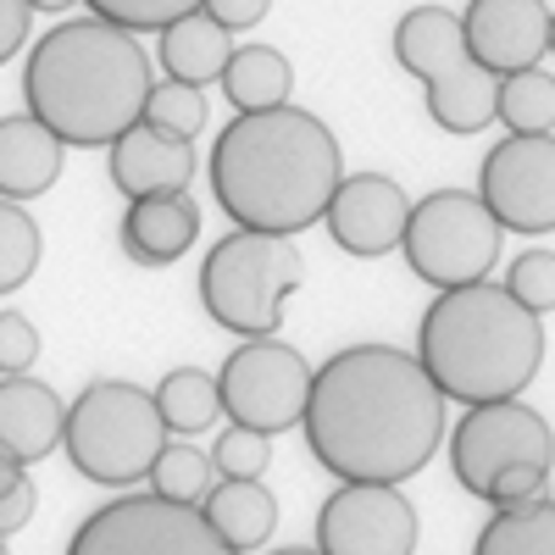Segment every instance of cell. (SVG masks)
Instances as JSON below:
<instances>
[{"label": "cell", "mask_w": 555, "mask_h": 555, "mask_svg": "<svg viewBox=\"0 0 555 555\" xmlns=\"http://www.w3.org/2000/svg\"><path fill=\"white\" fill-rule=\"evenodd\" d=\"M300 428L339 483H405L444 444V389L416 350L345 345L317 366Z\"/></svg>", "instance_id": "1"}, {"label": "cell", "mask_w": 555, "mask_h": 555, "mask_svg": "<svg viewBox=\"0 0 555 555\" xmlns=\"http://www.w3.org/2000/svg\"><path fill=\"white\" fill-rule=\"evenodd\" d=\"M211 195L234 228L300 240L345 183V145L306 106L240 112L211 145Z\"/></svg>", "instance_id": "2"}, {"label": "cell", "mask_w": 555, "mask_h": 555, "mask_svg": "<svg viewBox=\"0 0 555 555\" xmlns=\"http://www.w3.org/2000/svg\"><path fill=\"white\" fill-rule=\"evenodd\" d=\"M151 89L145 44L95 12L56 23L23 67V106L78 151H112L133 122H145Z\"/></svg>", "instance_id": "3"}, {"label": "cell", "mask_w": 555, "mask_h": 555, "mask_svg": "<svg viewBox=\"0 0 555 555\" xmlns=\"http://www.w3.org/2000/svg\"><path fill=\"white\" fill-rule=\"evenodd\" d=\"M416 361L428 366L444 400H517L544 366V317L489 278L439 289L416 322Z\"/></svg>", "instance_id": "4"}, {"label": "cell", "mask_w": 555, "mask_h": 555, "mask_svg": "<svg viewBox=\"0 0 555 555\" xmlns=\"http://www.w3.org/2000/svg\"><path fill=\"white\" fill-rule=\"evenodd\" d=\"M300 278H306V256L289 234L234 228L201 261V306L217 328L240 339H267L278 334L284 300L300 289Z\"/></svg>", "instance_id": "5"}, {"label": "cell", "mask_w": 555, "mask_h": 555, "mask_svg": "<svg viewBox=\"0 0 555 555\" xmlns=\"http://www.w3.org/2000/svg\"><path fill=\"white\" fill-rule=\"evenodd\" d=\"M62 444L78 478L101 489H128L139 478H151L156 455L167 444V423L151 389H139L128 378H95L67 405Z\"/></svg>", "instance_id": "6"}, {"label": "cell", "mask_w": 555, "mask_h": 555, "mask_svg": "<svg viewBox=\"0 0 555 555\" xmlns=\"http://www.w3.org/2000/svg\"><path fill=\"white\" fill-rule=\"evenodd\" d=\"M395 62L423 83L428 117L444 133H483L494 122L500 78L473 56L467 28L450 7H416L395 23Z\"/></svg>", "instance_id": "7"}, {"label": "cell", "mask_w": 555, "mask_h": 555, "mask_svg": "<svg viewBox=\"0 0 555 555\" xmlns=\"http://www.w3.org/2000/svg\"><path fill=\"white\" fill-rule=\"evenodd\" d=\"M500 240L505 228L494 222L478 190H434L411 206L400 250L423 284L461 289V284H483L500 267Z\"/></svg>", "instance_id": "8"}, {"label": "cell", "mask_w": 555, "mask_h": 555, "mask_svg": "<svg viewBox=\"0 0 555 555\" xmlns=\"http://www.w3.org/2000/svg\"><path fill=\"white\" fill-rule=\"evenodd\" d=\"M67 555H240L201 505L167 494H117L89 512L67 539Z\"/></svg>", "instance_id": "9"}, {"label": "cell", "mask_w": 555, "mask_h": 555, "mask_svg": "<svg viewBox=\"0 0 555 555\" xmlns=\"http://www.w3.org/2000/svg\"><path fill=\"white\" fill-rule=\"evenodd\" d=\"M311 366L295 345L284 339H245L234 356L222 361L217 389H222V411L234 416L240 428L256 434H289L306 423V400H311Z\"/></svg>", "instance_id": "10"}, {"label": "cell", "mask_w": 555, "mask_h": 555, "mask_svg": "<svg viewBox=\"0 0 555 555\" xmlns=\"http://www.w3.org/2000/svg\"><path fill=\"white\" fill-rule=\"evenodd\" d=\"M550 461H555V434L544 423V411H533L528 400L467 405L450 434V473L478 500L505 467H550Z\"/></svg>", "instance_id": "11"}, {"label": "cell", "mask_w": 555, "mask_h": 555, "mask_svg": "<svg viewBox=\"0 0 555 555\" xmlns=\"http://www.w3.org/2000/svg\"><path fill=\"white\" fill-rule=\"evenodd\" d=\"M478 195L512 234L555 228V133H505L478 167Z\"/></svg>", "instance_id": "12"}, {"label": "cell", "mask_w": 555, "mask_h": 555, "mask_svg": "<svg viewBox=\"0 0 555 555\" xmlns=\"http://www.w3.org/2000/svg\"><path fill=\"white\" fill-rule=\"evenodd\" d=\"M322 555H411L416 505L395 483H339L317 512Z\"/></svg>", "instance_id": "13"}, {"label": "cell", "mask_w": 555, "mask_h": 555, "mask_svg": "<svg viewBox=\"0 0 555 555\" xmlns=\"http://www.w3.org/2000/svg\"><path fill=\"white\" fill-rule=\"evenodd\" d=\"M411 195L389 172H345V183L334 190L328 211H322V228H328V240L345 250V256H389L400 250L405 240V222H411Z\"/></svg>", "instance_id": "14"}, {"label": "cell", "mask_w": 555, "mask_h": 555, "mask_svg": "<svg viewBox=\"0 0 555 555\" xmlns=\"http://www.w3.org/2000/svg\"><path fill=\"white\" fill-rule=\"evenodd\" d=\"M461 28H467L473 56L494 78L539 67V56L550 51V7L544 0H467Z\"/></svg>", "instance_id": "15"}, {"label": "cell", "mask_w": 555, "mask_h": 555, "mask_svg": "<svg viewBox=\"0 0 555 555\" xmlns=\"http://www.w3.org/2000/svg\"><path fill=\"white\" fill-rule=\"evenodd\" d=\"M195 178V139H172L151 122H133L112 145V190L128 201L178 195Z\"/></svg>", "instance_id": "16"}, {"label": "cell", "mask_w": 555, "mask_h": 555, "mask_svg": "<svg viewBox=\"0 0 555 555\" xmlns=\"http://www.w3.org/2000/svg\"><path fill=\"white\" fill-rule=\"evenodd\" d=\"M195 240H201V201L190 190L128 201L117 228V245L133 267H172L178 256H190Z\"/></svg>", "instance_id": "17"}, {"label": "cell", "mask_w": 555, "mask_h": 555, "mask_svg": "<svg viewBox=\"0 0 555 555\" xmlns=\"http://www.w3.org/2000/svg\"><path fill=\"white\" fill-rule=\"evenodd\" d=\"M62 434H67V405L51 384L28 373L0 378V455L34 467L51 450H62Z\"/></svg>", "instance_id": "18"}, {"label": "cell", "mask_w": 555, "mask_h": 555, "mask_svg": "<svg viewBox=\"0 0 555 555\" xmlns=\"http://www.w3.org/2000/svg\"><path fill=\"white\" fill-rule=\"evenodd\" d=\"M62 139L44 128L34 112L0 117V195L7 201H34L62 178Z\"/></svg>", "instance_id": "19"}, {"label": "cell", "mask_w": 555, "mask_h": 555, "mask_svg": "<svg viewBox=\"0 0 555 555\" xmlns=\"http://www.w3.org/2000/svg\"><path fill=\"white\" fill-rule=\"evenodd\" d=\"M234 34H228L206 7L201 12H190V17H178V23H167L162 34H156V56H162V73L167 78H178V83H195V89H206V83H222V67L234 62Z\"/></svg>", "instance_id": "20"}, {"label": "cell", "mask_w": 555, "mask_h": 555, "mask_svg": "<svg viewBox=\"0 0 555 555\" xmlns=\"http://www.w3.org/2000/svg\"><path fill=\"white\" fill-rule=\"evenodd\" d=\"M201 512L211 517V528L240 555L261 550L278 533V500H272V489H261V478H222V483H211V494L201 500Z\"/></svg>", "instance_id": "21"}, {"label": "cell", "mask_w": 555, "mask_h": 555, "mask_svg": "<svg viewBox=\"0 0 555 555\" xmlns=\"http://www.w3.org/2000/svg\"><path fill=\"white\" fill-rule=\"evenodd\" d=\"M289 89H295V67H289L284 51H272V44H240L234 62L222 67V95L234 112L289 106Z\"/></svg>", "instance_id": "22"}, {"label": "cell", "mask_w": 555, "mask_h": 555, "mask_svg": "<svg viewBox=\"0 0 555 555\" xmlns=\"http://www.w3.org/2000/svg\"><path fill=\"white\" fill-rule=\"evenodd\" d=\"M473 555H555V500H528V505H500L483 522Z\"/></svg>", "instance_id": "23"}, {"label": "cell", "mask_w": 555, "mask_h": 555, "mask_svg": "<svg viewBox=\"0 0 555 555\" xmlns=\"http://www.w3.org/2000/svg\"><path fill=\"white\" fill-rule=\"evenodd\" d=\"M156 411L167 434H206L217 416H222V389L211 373H201V366H172V373L156 384Z\"/></svg>", "instance_id": "24"}, {"label": "cell", "mask_w": 555, "mask_h": 555, "mask_svg": "<svg viewBox=\"0 0 555 555\" xmlns=\"http://www.w3.org/2000/svg\"><path fill=\"white\" fill-rule=\"evenodd\" d=\"M494 122H505L512 133H555V73H544V67L505 73Z\"/></svg>", "instance_id": "25"}, {"label": "cell", "mask_w": 555, "mask_h": 555, "mask_svg": "<svg viewBox=\"0 0 555 555\" xmlns=\"http://www.w3.org/2000/svg\"><path fill=\"white\" fill-rule=\"evenodd\" d=\"M39 256H44L39 222L23 211V201H7V195H0V295L23 289L28 278L39 272Z\"/></svg>", "instance_id": "26"}, {"label": "cell", "mask_w": 555, "mask_h": 555, "mask_svg": "<svg viewBox=\"0 0 555 555\" xmlns=\"http://www.w3.org/2000/svg\"><path fill=\"white\" fill-rule=\"evenodd\" d=\"M211 483H217V461L211 455H201L195 444H172V439L162 444L156 467H151V489L156 494L183 500V505H201L211 494Z\"/></svg>", "instance_id": "27"}, {"label": "cell", "mask_w": 555, "mask_h": 555, "mask_svg": "<svg viewBox=\"0 0 555 555\" xmlns=\"http://www.w3.org/2000/svg\"><path fill=\"white\" fill-rule=\"evenodd\" d=\"M206 117H211L206 89L178 83V78H162V83L151 89V101H145V122L162 128V133H172V139H195V133L206 128Z\"/></svg>", "instance_id": "28"}, {"label": "cell", "mask_w": 555, "mask_h": 555, "mask_svg": "<svg viewBox=\"0 0 555 555\" xmlns=\"http://www.w3.org/2000/svg\"><path fill=\"white\" fill-rule=\"evenodd\" d=\"M83 7L117 28H128V34H162L167 23L201 12L206 0H83Z\"/></svg>", "instance_id": "29"}, {"label": "cell", "mask_w": 555, "mask_h": 555, "mask_svg": "<svg viewBox=\"0 0 555 555\" xmlns=\"http://www.w3.org/2000/svg\"><path fill=\"white\" fill-rule=\"evenodd\" d=\"M211 461H217V478H267V467H272V444H267V434L234 423V428L217 439Z\"/></svg>", "instance_id": "30"}, {"label": "cell", "mask_w": 555, "mask_h": 555, "mask_svg": "<svg viewBox=\"0 0 555 555\" xmlns=\"http://www.w3.org/2000/svg\"><path fill=\"white\" fill-rule=\"evenodd\" d=\"M505 289H512L528 311H555V250H522L505 272Z\"/></svg>", "instance_id": "31"}, {"label": "cell", "mask_w": 555, "mask_h": 555, "mask_svg": "<svg viewBox=\"0 0 555 555\" xmlns=\"http://www.w3.org/2000/svg\"><path fill=\"white\" fill-rule=\"evenodd\" d=\"M39 361V328L23 311H0V378L28 373Z\"/></svg>", "instance_id": "32"}, {"label": "cell", "mask_w": 555, "mask_h": 555, "mask_svg": "<svg viewBox=\"0 0 555 555\" xmlns=\"http://www.w3.org/2000/svg\"><path fill=\"white\" fill-rule=\"evenodd\" d=\"M544 483H550V467H505L494 483H489V505L500 512V505H528V500H539L544 494Z\"/></svg>", "instance_id": "33"}, {"label": "cell", "mask_w": 555, "mask_h": 555, "mask_svg": "<svg viewBox=\"0 0 555 555\" xmlns=\"http://www.w3.org/2000/svg\"><path fill=\"white\" fill-rule=\"evenodd\" d=\"M28 23H34L28 0H0V67H7L23 44H28Z\"/></svg>", "instance_id": "34"}, {"label": "cell", "mask_w": 555, "mask_h": 555, "mask_svg": "<svg viewBox=\"0 0 555 555\" xmlns=\"http://www.w3.org/2000/svg\"><path fill=\"white\" fill-rule=\"evenodd\" d=\"M206 12H211L228 34H245V28H256V23L272 12V0H206Z\"/></svg>", "instance_id": "35"}, {"label": "cell", "mask_w": 555, "mask_h": 555, "mask_svg": "<svg viewBox=\"0 0 555 555\" xmlns=\"http://www.w3.org/2000/svg\"><path fill=\"white\" fill-rule=\"evenodd\" d=\"M34 505H39L34 483H17V489H7V494H0V533H17V528L34 517Z\"/></svg>", "instance_id": "36"}, {"label": "cell", "mask_w": 555, "mask_h": 555, "mask_svg": "<svg viewBox=\"0 0 555 555\" xmlns=\"http://www.w3.org/2000/svg\"><path fill=\"white\" fill-rule=\"evenodd\" d=\"M17 483H28V473H23V461H12V455H0V494H7V489H17Z\"/></svg>", "instance_id": "37"}, {"label": "cell", "mask_w": 555, "mask_h": 555, "mask_svg": "<svg viewBox=\"0 0 555 555\" xmlns=\"http://www.w3.org/2000/svg\"><path fill=\"white\" fill-rule=\"evenodd\" d=\"M34 12H67V7H78V0H28Z\"/></svg>", "instance_id": "38"}, {"label": "cell", "mask_w": 555, "mask_h": 555, "mask_svg": "<svg viewBox=\"0 0 555 555\" xmlns=\"http://www.w3.org/2000/svg\"><path fill=\"white\" fill-rule=\"evenodd\" d=\"M272 555H322V550H272Z\"/></svg>", "instance_id": "39"}, {"label": "cell", "mask_w": 555, "mask_h": 555, "mask_svg": "<svg viewBox=\"0 0 555 555\" xmlns=\"http://www.w3.org/2000/svg\"><path fill=\"white\" fill-rule=\"evenodd\" d=\"M550 51H555V12H550Z\"/></svg>", "instance_id": "40"}, {"label": "cell", "mask_w": 555, "mask_h": 555, "mask_svg": "<svg viewBox=\"0 0 555 555\" xmlns=\"http://www.w3.org/2000/svg\"><path fill=\"white\" fill-rule=\"evenodd\" d=\"M0 555H12V550H7V533H0Z\"/></svg>", "instance_id": "41"}]
</instances>
